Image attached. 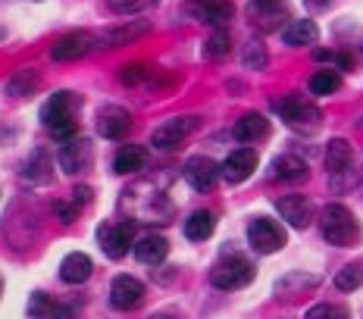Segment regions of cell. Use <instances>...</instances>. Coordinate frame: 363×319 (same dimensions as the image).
Instances as JSON below:
<instances>
[{"instance_id":"obj_28","label":"cell","mask_w":363,"mask_h":319,"mask_svg":"<svg viewBox=\"0 0 363 319\" xmlns=\"http://www.w3.org/2000/svg\"><path fill=\"white\" fill-rule=\"evenodd\" d=\"M213 229H216V216L210 210H198V213H191V216L185 219V238H191V241L210 238Z\"/></svg>"},{"instance_id":"obj_17","label":"cell","mask_w":363,"mask_h":319,"mask_svg":"<svg viewBox=\"0 0 363 319\" xmlns=\"http://www.w3.org/2000/svg\"><path fill=\"white\" fill-rule=\"evenodd\" d=\"M188 13H191L198 22H207V26H229L232 16H235V6L229 4V0H198V4L188 6Z\"/></svg>"},{"instance_id":"obj_11","label":"cell","mask_w":363,"mask_h":319,"mask_svg":"<svg viewBox=\"0 0 363 319\" xmlns=\"http://www.w3.org/2000/svg\"><path fill=\"white\" fill-rule=\"evenodd\" d=\"M94 47H101V38H94L91 32H72L66 38H60L50 50V57L60 60V63H72V60H82L88 57Z\"/></svg>"},{"instance_id":"obj_20","label":"cell","mask_w":363,"mask_h":319,"mask_svg":"<svg viewBox=\"0 0 363 319\" xmlns=\"http://www.w3.org/2000/svg\"><path fill=\"white\" fill-rule=\"evenodd\" d=\"M354 166V150L351 144H347L345 138H332L329 147H326V169L332 172V179L338 176H347Z\"/></svg>"},{"instance_id":"obj_26","label":"cell","mask_w":363,"mask_h":319,"mask_svg":"<svg viewBox=\"0 0 363 319\" xmlns=\"http://www.w3.org/2000/svg\"><path fill=\"white\" fill-rule=\"evenodd\" d=\"M38 85H41V75H38L35 66H22L16 75H10V82L4 85V91L10 97H26V94H35Z\"/></svg>"},{"instance_id":"obj_14","label":"cell","mask_w":363,"mask_h":319,"mask_svg":"<svg viewBox=\"0 0 363 319\" xmlns=\"http://www.w3.org/2000/svg\"><path fill=\"white\" fill-rule=\"evenodd\" d=\"M128 128H132V113H128L125 106L110 103V106H104V110L97 113V132H101L107 141L125 138Z\"/></svg>"},{"instance_id":"obj_2","label":"cell","mask_w":363,"mask_h":319,"mask_svg":"<svg viewBox=\"0 0 363 319\" xmlns=\"http://www.w3.org/2000/svg\"><path fill=\"white\" fill-rule=\"evenodd\" d=\"M123 207L132 210L135 223H157V225H166L172 223V201L166 197L163 191H150L145 197V188H128L125 197H123Z\"/></svg>"},{"instance_id":"obj_12","label":"cell","mask_w":363,"mask_h":319,"mask_svg":"<svg viewBox=\"0 0 363 319\" xmlns=\"http://www.w3.org/2000/svg\"><path fill=\"white\" fill-rule=\"evenodd\" d=\"M276 210L279 216L285 219V223L291 225V229H307L310 223H313V201L304 194H285L276 201Z\"/></svg>"},{"instance_id":"obj_27","label":"cell","mask_w":363,"mask_h":319,"mask_svg":"<svg viewBox=\"0 0 363 319\" xmlns=\"http://www.w3.org/2000/svg\"><path fill=\"white\" fill-rule=\"evenodd\" d=\"M28 316L32 319H66L69 310H60L50 294L35 291V294H28Z\"/></svg>"},{"instance_id":"obj_19","label":"cell","mask_w":363,"mask_h":319,"mask_svg":"<svg viewBox=\"0 0 363 319\" xmlns=\"http://www.w3.org/2000/svg\"><path fill=\"white\" fill-rule=\"evenodd\" d=\"M91 269H94L91 257L82 254V250H75V254H66L63 263H60V279H63L66 285H82V282H88Z\"/></svg>"},{"instance_id":"obj_24","label":"cell","mask_w":363,"mask_h":319,"mask_svg":"<svg viewBox=\"0 0 363 319\" xmlns=\"http://www.w3.org/2000/svg\"><path fill=\"white\" fill-rule=\"evenodd\" d=\"M307 172H310L307 163L294 154H282L272 160V179H279V181H304Z\"/></svg>"},{"instance_id":"obj_30","label":"cell","mask_w":363,"mask_h":319,"mask_svg":"<svg viewBox=\"0 0 363 319\" xmlns=\"http://www.w3.org/2000/svg\"><path fill=\"white\" fill-rule=\"evenodd\" d=\"M48 169H50L48 154H44V150H35V154L26 160V172H22V176H26L28 181H50Z\"/></svg>"},{"instance_id":"obj_9","label":"cell","mask_w":363,"mask_h":319,"mask_svg":"<svg viewBox=\"0 0 363 319\" xmlns=\"http://www.w3.org/2000/svg\"><path fill=\"white\" fill-rule=\"evenodd\" d=\"M247 19L260 32H276L289 19V4L285 0H251L247 4Z\"/></svg>"},{"instance_id":"obj_18","label":"cell","mask_w":363,"mask_h":319,"mask_svg":"<svg viewBox=\"0 0 363 319\" xmlns=\"http://www.w3.org/2000/svg\"><path fill=\"white\" fill-rule=\"evenodd\" d=\"M257 169V154L251 147H241V150H232L223 163V179L229 185H241L245 179H251Z\"/></svg>"},{"instance_id":"obj_4","label":"cell","mask_w":363,"mask_h":319,"mask_svg":"<svg viewBox=\"0 0 363 319\" xmlns=\"http://www.w3.org/2000/svg\"><path fill=\"white\" fill-rule=\"evenodd\" d=\"M272 110L279 113V119H285V125L301 128V132H313V128H320V123H323V110L301 94L279 97V101H272Z\"/></svg>"},{"instance_id":"obj_39","label":"cell","mask_w":363,"mask_h":319,"mask_svg":"<svg viewBox=\"0 0 363 319\" xmlns=\"http://www.w3.org/2000/svg\"><path fill=\"white\" fill-rule=\"evenodd\" d=\"M54 210L60 213V219H63V223H72V219H75V213H79V210H75V207H69V203H54Z\"/></svg>"},{"instance_id":"obj_35","label":"cell","mask_w":363,"mask_h":319,"mask_svg":"<svg viewBox=\"0 0 363 319\" xmlns=\"http://www.w3.org/2000/svg\"><path fill=\"white\" fill-rule=\"evenodd\" d=\"M245 69H267V63H269V53H267V47H263L260 41H251L245 47Z\"/></svg>"},{"instance_id":"obj_10","label":"cell","mask_w":363,"mask_h":319,"mask_svg":"<svg viewBox=\"0 0 363 319\" xmlns=\"http://www.w3.org/2000/svg\"><path fill=\"white\" fill-rule=\"evenodd\" d=\"M57 163H60V169L69 172V176L85 172V169H91V163H94V147H91L88 138H69L60 147Z\"/></svg>"},{"instance_id":"obj_31","label":"cell","mask_w":363,"mask_h":319,"mask_svg":"<svg viewBox=\"0 0 363 319\" xmlns=\"http://www.w3.org/2000/svg\"><path fill=\"white\" fill-rule=\"evenodd\" d=\"M229 50H232V38H229V32H223V28L203 41V57L207 60H223Z\"/></svg>"},{"instance_id":"obj_22","label":"cell","mask_w":363,"mask_h":319,"mask_svg":"<svg viewBox=\"0 0 363 319\" xmlns=\"http://www.w3.org/2000/svg\"><path fill=\"white\" fill-rule=\"evenodd\" d=\"M147 166V147H141V144H123V147L116 150V160H113V169L119 172V176H128V172H138Z\"/></svg>"},{"instance_id":"obj_1","label":"cell","mask_w":363,"mask_h":319,"mask_svg":"<svg viewBox=\"0 0 363 319\" xmlns=\"http://www.w3.org/2000/svg\"><path fill=\"white\" fill-rule=\"evenodd\" d=\"M79 106H82L79 94H72V91H57L41 110L44 128H48L54 138H63V141L75 138V132H79Z\"/></svg>"},{"instance_id":"obj_16","label":"cell","mask_w":363,"mask_h":319,"mask_svg":"<svg viewBox=\"0 0 363 319\" xmlns=\"http://www.w3.org/2000/svg\"><path fill=\"white\" fill-rule=\"evenodd\" d=\"M150 22L147 19H128V22H119V26L107 28V32L101 35V47H123V44H132L138 41V38H145L150 32Z\"/></svg>"},{"instance_id":"obj_5","label":"cell","mask_w":363,"mask_h":319,"mask_svg":"<svg viewBox=\"0 0 363 319\" xmlns=\"http://www.w3.org/2000/svg\"><path fill=\"white\" fill-rule=\"evenodd\" d=\"M210 282L219 291H235V288H245L254 282V263L245 260V257H223L213 269H210Z\"/></svg>"},{"instance_id":"obj_3","label":"cell","mask_w":363,"mask_h":319,"mask_svg":"<svg viewBox=\"0 0 363 319\" xmlns=\"http://www.w3.org/2000/svg\"><path fill=\"white\" fill-rule=\"evenodd\" d=\"M320 232H323V238L335 247H351L360 241V225L345 203H329V207H323Z\"/></svg>"},{"instance_id":"obj_33","label":"cell","mask_w":363,"mask_h":319,"mask_svg":"<svg viewBox=\"0 0 363 319\" xmlns=\"http://www.w3.org/2000/svg\"><path fill=\"white\" fill-rule=\"evenodd\" d=\"M119 79H123V85L135 88V85H145V82H154L157 72L150 69V66H145V63H132V66H123Z\"/></svg>"},{"instance_id":"obj_42","label":"cell","mask_w":363,"mask_h":319,"mask_svg":"<svg viewBox=\"0 0 363 319\" xmlns=\"http://www.w3.org/2000/svg\"><path fill=\"white\" fill-rule=\"evenodd\" d=\"M0 38H4V28H0Z\"/></svg>"},{"instance_id":"obj_8","label":"cell","mask_w":363,"mask_h":319,"mask_svg":"<svg viewBox=\"0 0 363 319\" xmlns=\"http://www.w3.org/2000/svg\"><path fill=\"white\" fill-rule=\"evenodd\" d=\"M247 241L257 254H276V250L285 247V229L276 223V219L267 216H257L247 225Z\"/></svg>"},{"instance_id":"obj_34","label":"cell","mask_w":363,"mask_h":319,"mask_svg":"<svg viewBox=\"0 0 363 319\" xmlns=\"http://www.w3.org/2000/svg\"><path fill=\"white\" fill-rule=\"evenodd\" d=\"M304 319H351V313L342 303H316L304 313Z\"/></svg>"},{"instance_id":"obj_23","label":"cell","mask_w":363,"mask_h":319,"mask_svg":"<svg viewBox=\"0 0 363 319\" xmlns=\"http://www.w3.org/2000/svg\"><path fill=\"white\" fill-rule=\"evenodd\" d=\"M166 254H169V241H166L163 235H145L141 241H135V257L147 266L163 263Z\"/></svg>"},{"instance_id":"obj_7","label":"cell","mask_w":363,"mask_h":319,"mask_svg":"<svg viewBox=\"0 0 363 319\" xmlns=\"http://www.w3.org/2000/svg\"><path fill=\"white\" fill-rule=\"evenodd\" d=\"M198 125H201L198 116H172V119H166L163 125L154 128V135H150V144H154L157 150H176L179 144H185V138Z\"/></svg>"},{"instance_id":"obj_36","label":"cell","mask_w":363,"mask_h":319,"mask_svg":"<svg viewBox=\"0 0 363 319\" xmlns=\"http://www.w3.org/2000/svg\"><path fill=\"white\" fill-rule=\"evenodd\" d=\"M154 4L157 0H107L110 13H116V16H132V13H141Z\"/></svg>"},{"instance_id":"obj_25","label":"cell","mask_w":363,"mask_h":319,"mask_svg":"<svg viewBox=\"0 0 363 319\" xmlns=\"http://www.w3.org/2000/svg\"><path fill=\"white\" fill-rule=\"evenodd\" d=\"M282 38H285V44H291V47H304V44H316L320 28H316L313 19H294L282 28Z\"/></svg>"},{"instance_id":"obj_15","label":"cell","mask_w":363,"mask_h":319,"mask_svg":"<svg viewBox=\"0 0 363 319\" xmlns=\"http://www.w3.org/2000/svg\"><path fill=\"white\" fill-rule=\"evenodd\" d=\"M145 301V285L135 276H116L110 285V303L116 310H135Z\"/></svg>"},{"instance_id":"obj_41","label":"cell","mask_w":363,"mask_h":319,"mask_svg":"<svg viewBox=\"0 0 363 319\" xmlns=\"http://www.w3.org/2000/svg\"><path fill=\"white\" fill-rule=\"evenodd\" d=\"M150 319H172L169 313H157V316H150Z\"/></svg>"},{"instance_id":"obj_21","label":"cell","mask_w":363,"mask_h":319,"mask_svg":"<svg viewBox=\"0 0 363 319\" xmlns=\"http://www.w3.org/2000/svg\"><path fill=\"white\" fill-rule=\"evenodd\" d=\"M269 135V119L260 116V113H245V116L235 123V138L241 144H257Z\"/></svg>"},{"instance_id":"obj_40","label":"cell","mask_w":363,"mask_h":319,"mask_svg":"<svg viewBox=\"0 0 363 319\" xmlns=\"http://www.w3.org/2000/svg\"><path fill=\"white\" fill-rule=\"evenodd\" d=\"M304 4L310 6V10H326V6H332L335 0H304Z\"/></svg>"},{"instance_id":"obj_37","label":"cell","mask_w":363,"mask_h":319,"mask_svg":"<svg viewBox=\"0 0 363 319\" xmlns=\"http://www.w3.org/2000/svg\"><path fill=\"white\" fill-rule=\"evenodd\" d=\"M313 57H316V60H323V63L338 66V69H345V72H351V69H354V57H351V53H342V50H316Z\"/></svg>"},{"instance_id":"obj_6","label":"cell","mask_w":363,"mask_h":319,"mask_svg":"<svg viewBox=\"0 0 363 319\" xmlns=\"http://www.w3.org/2000/svg\"><path fill=\"white\" fill-rule=\"evenodd\" d=\"M97 241H101L104 254L110 257V260H123L128 254V247H135V219L128 223H104L101 229H97Z\"/></svg>"},{"instance_id":"obj_32","label":"cell","mask_w":363,"mask_h":319,"mask_svg":"<svg viewBox=\"0 0 363 319\" xmlns=\"http://www.w3.org/2000/svg\"><path fill=\"white\" fill-rule=\"evenodd\" d=\"M360 285H363V266L360 263H347L345 269H338V276H335L338 291H357Z\"/></svg>"},{"instance_id":"obj_38","label":"cell","mask_w":363,"mask_h":319,"mask_svg":"<svg viewBox=\"0 0 363 319\" xmlns=\"http://www.w3.org/2000/svg\"><path fill=\"white\" fill-rule=\"evenodd\" d=\"M91 194H94V191H91L88 185H75V188H72V201H75V207H79V203H91Z\"/></svg>"},{"instance_id":"obj_29","label":"cell","mask_w":363,"mask_h":319,"mask_svg":"<svg viewBox=\"0 0 363 319\" xmlns=\"http://www.w3.org/2000/svg\"><path fill=\"white\" fill-rule=\"evenodd\" d=\"M338 88H342V75H338L335 69H320V72H313V79H310V91L320 94V97L335 94Z\"/></svg>"},{"instance_id":"obj_13","label":"cell","mask_w":363,"mask_h":319,"mask_svg":"<svg viewBox=\"0 0 363 319\" xmlns=\"http://www.w3.org/2000/svg\"><path fill=\"white\" fill-rule=\"evenodd\" d=\"M223 176V166H216L210 157H191L185 163V181L194 191H210Z\"/></svg>"}]
</instances>
